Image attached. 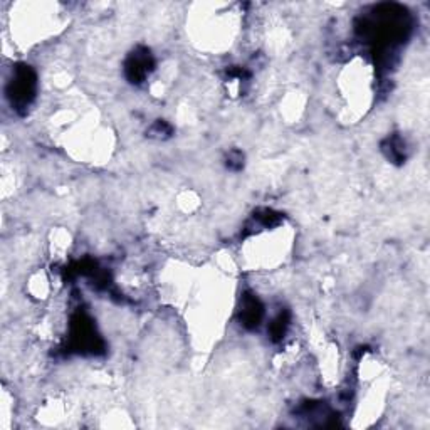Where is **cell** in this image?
Returning <instances> with one entry per match:
<instances>
[{
  "mask_svg": "<svg viewBox=\"0 0 430 430\" xmlns=\"http://www.w3.org/2000/svg\"><path fill=\"white\" fill-rule=\"evenodd\" d=\"M69 341H71V348L81 353H98L103 350V341L86 313H76L73 316Z\"/></svg>",
  "mask_w": 430,
  "mask_h": 430,
  "instance_id": "1",
  "label": "cell"
},
{
  "mask_svg": "<svg viewBox=\"0 0 430 430\" xmlns=\"http://www.w3.org/2000/svg\"><path fill=\"white\" fill-rule=\"evenodd\" d=\"M148 133H150V136H155V138H166V136L172 135V126L160 120L151 126Z\"/></svg>",
  "mask_w": 430,
  "mask_h": 430,
  "instance_id": "7",
  "label": "cell"
},
{
  "mask_svg": "<svg viewBox=\"0 0 430 430\" xmlns=\"http://www.w3.org/2000/svg\"><path fill=\"white\" fill-rule=\"evenodd\" d=\"M264 318V306L254 294H244L239 307V321L244 328L254 329Z\"/></svg>",
  "mask_w": 430,
  "mask_h": 430,
  "instance_id": "4",
  "label": "cell"
},
{
  "mask_svg": "<svg viewBox=\"0 0 430 430\" xmlns=\"http://www.w3.org/2000/svg\"><path fill=\"white\" fill-rule=\"evenodd\" d=\"M288 328H289V314L284 311V313L277 314V316L273 320V322L269 325L270 338H273V341H281L284 338V335H286Z\"/></svg>",
  "mask_w": 430,
  "mask_h": 430,
  "instance_id": "6",
  "label": "cell"
},
{
  "mask_svg": "<svg viewBox=\"0 0 430 430\" xmlns=\"http://www.w3.org/2000/svg\"><path fill=\"white\" fill-rule=\"evenodd\" d=\"M244 165V155L239 150H232L227 157V166L231 170H240Z\"/></svg>",
  "mask_w": 430,
  "mask_h": 430,
  "instance_id": "8",
  "label": "cell"
},
{
  "mask_svg": "<svg viewBox=\"0 0 430 430\" xmlns=\"http://www.w3.org/2000/svg\"><path fill=\"white\" fill-rule=\"evenodd\" d=\"M153 58H151V53L144 47H138L136 51H133L129 54V58L126 59L125 64V74L128 77V81L131 83L140 84L143 83L144 77L148 76L151 71H153Z\"/></svg>",
  "mask_w": 430,
  "mask_h": 430,
  "instance_id": "3",
  "label": "cell"
},
{
  "mask_svg": "<svg viewBox=\"0 0 430 430\" xmlns=\"http://www.w3.org/2000/svg\"><path fill=\"white\" fill-rule=\"evenodd\" d=\"M37 77L31 66L21 64L14 71V77L9 84V96L17 110L27 108L36 96Z\"/></svg>",
  "mask_w": 430,
  "mask_h": 430,
  "instance_id": "2",
  "label": "cell"
},
{
  "mask_svg": "<svg viewBox=\"0 0 430 430\" xmlns=\"http://www.w3.org/2000/svg\"><path fill=\"white\" fill-rule=\"evenodd\" d=\"M405 151H407L405 142H403L399 135L392 136V138H388L387 142L383 143V153L387 155L388 160L395 163H402L405 160Z\"/></svg>",
  "mask_w": 430,
  "mask_h": 430,
  "instance_id": "5",
  "label": "cell"
}]
</instances>
